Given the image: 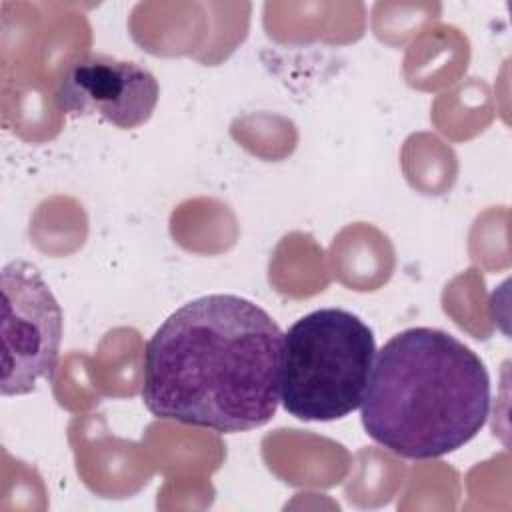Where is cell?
Wrapping results in <instances>:
<instances>
[{"mask_svg": "<svg viewBox=\"0 0 512 512\" xmlns=\"http://www.w3.org/2000/svg\"><path fill=\"white\" fill-rule=\"evenodd\" d=\"M282 340L258 304L234 294L200 296L148 340L142 400L156 418L216 432L264 426L280 400Z\"/></svg>", "mask_w": 512, "mask_h": 512, "instance_id": "cell-1", "label": "cell"}, {"mask_svg": "<svg viewBox=\"0 0 512 512\" xmlns=\"http://www.w3.org/2000/svg\"><path fill=\"white\" fill-rule=\"evenodd\" d=\"M362 426L386 450L414 460L468 444L490 414V376L480 356L438 328H408L376 352Z\"/></svg>", "mask_w": 512, "mask_h": 512, "instance_id": "cell-2", "label": "cell"}, {"mask_svg": "<svg viewBox=\"0 0 512 512\" xmlns=\"http://www.w3.org/2000/svg\"><path fill=\"white\" fill-rule=\"evenodd\" d=\"M376 358L370 326L344 308H320L296 320L282 340L280 400L304 422H332L354 412Z\"/></svg>", "mask_w": 512, "mask_h": 512, "instance_id": "cell-3", "label": "cell"}, {"mask_svg": "<svg viewBox=\"0 0 512 512\" xmlns=\"http://www.w3.org/2000/svg\"><path fill=\"white\" fill-rule=\"evenodd\" d=\"M2 394L20 396L52 380L62 310L36 266L14 260L2 268Z\"/></svg>", "mask_w": 512, "mask_h": 512, "instance_id": "cell-4", "label": "cell"}, {"mask_svg": "<svg viewBox=\"0 0 512 512\" xmlns=\"http://www.w3.org/2000/svg\"><path fill=\"white\" fill-rule=\"evenodd\" d=\"M158 96V80L148 68L108 54H86L64 72L56 104L68 116H96L132 130L148 122Z\"/></svg>", "mask_w": 512, "mask_h": 512, "instance_id": "cell-5", "label": "cell"}]
</instances>
